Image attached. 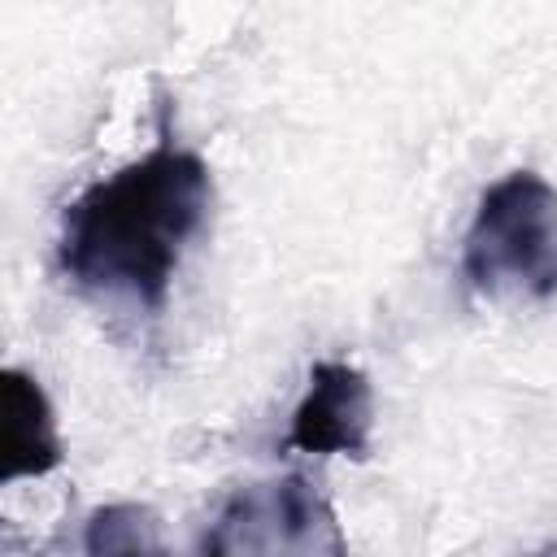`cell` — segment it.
<instances>
[{
	"label": "cell",
	"instance_id": "cell-1",
	"mask_svg": "<svg viewBox=\"0 0 557 557\" xmlns=\"http://www.w3.org/2000/svg\"><path fill=\"white\" fill-rule=\"evenodd\" d=\"M213 205V174L200 152L174 144L161 117V144L91 183L61 213L57 265L100 300H126L161 313L187 244Z\"/></svg>",
	"mask_w": 557,
	"mask_h": 557
},
{
	"label": "cell",
	"instance_id": "cell-2",
	"mask_svg": "<svg viewBox=\"0 0 557 557\" xmlns=\"http://www.w3.org/2000/svg\"><path fill=\"white\" fill-rule=\"evenodd\" d=\"M461 278L487 300L557 296V187L513 170L479 196L461 239Z\"/></svg>",
	"mask_w": 557,
	"mask_h": 557
},
{
	"label": "cell",
	"instance_id": "cell-3",
	"mask_svg": "<svg viewBox=\"0 0 557 557\" xmlns=\"http://www.w3.org/2000/svg\"><path fill=\"white\" fill-rule=\"evenodd\" d=\"M344 548L348 544H344L331 500L305 474H283V479L235 487L213 513V527L200 535V553H213V557L344 553Z\"/></svg>",
	"mask_w": 557,
	"mask_h": 557
},
{
	"label": "cell",
	"instance_id": "cell-4",
	"mask_svg": "<svg viewBox=\"0 0 557 557\" xmlns=\"http://www.w3.org/2000/svg\"><path fill=\"white\" fill-rule=\"evenodd\" d=\"M374 426V387L366 370L348 361H318L309 370L305 396L292 409V426L283 435V453H318V457H366Z\"/></svg>",
	"mask_w": 557,
	"mask_h": 557
},
{
	"label": "cell",
	"instance_id": "cell-5",
	"mask_svg": "<svg viewBox=\"0 0 557 557\" xmlns=\"http://www.w3.org/2000/svg\"><path fill=\"white\" fill-rule=\"evenodd\" d=\"M61 435L48 392L26 370L9 366L0 374V483L39 479L61 466Z\"/></svg>",
	"mask_w": 557,
	"mask_h": 557
},
{
	"label": "cell",
	"instance_id": "cell-6",
	"mask_svg": "<svg viewBox=\"0 0 557 557\" xmlns=\"http://www.w3.org/2000/svg\"><path fill=\"white\" fill-rule=\"evenodd\" d=\"M161 522L148 505L135 500H117V505H100L87 513L83 527V553L109 557V553H161Z\"/></svg>",
	"mask_w": 557,
	"mask_h": 557
}]
</instances>
